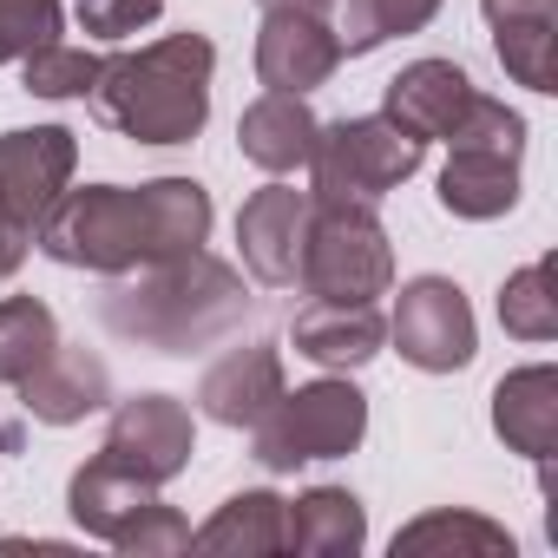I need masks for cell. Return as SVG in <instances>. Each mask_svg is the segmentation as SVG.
<instances>
[{
    "label": "cell",
    "mask_w": 558,
    "mask_h": 558,
    "mask_svg": "<svg viewBox=\"0 0 558 558\" xmlns=\"http://www.w3.org/2000/svg\"><path fill=\"white\" fill-rule=\"evenodd\" d=\"M310 8L329 21L342 53H375L395 34H421L440 14V0H310Z\"/></svg>",
    "instance_id": "7402d4cb"
},
{
    "label": "cell",
    "mask_w": 558,
    "mask_h": 558,
    "mask_svg": "<svg viewBox=\"0 0 558 558\" xmlns=\"http://www.w3.org/2000/svg\"><path fill=\"white\" fill-rule=\"evenodd\" d=\"M60 40V0H0V66Z\"/></svg>",
    "instance_id": "83f0119b"
},
{
    "label": "cell",
    "mask_w": 558,
    "mask_h": 558,
    "mask_svg": "<svg viewBox=\"0 0 558 558\" xmlns=\"http://www.w3.org/2000/svg\"><path fill=\"white\" fill-rule=\"evenodd\" d=\"M236 145H243V158L250 165H263V171H296V165H310V145H316V112L296 99V93H263L243 119H236Z\"/></svg>",
    "instance_id": "d6986e66"
},
{
    "label": "cell",
    "mask_w": 558,
    "mask_h": 558,
    "mask_svg": "<svg viewBox=\"0 0 558 558\" xmlns=\"http://www.w3.org/2000/svg\"><path fill=\"white\" fill-rule=\"evenodd\" d=\"M466 99H473L466 66H453V60H414V66H401V73L388 80L381 112H388L408 138L434 145V138H447V132H453V119L466 112Z\"/></svg>",
    "instance_id": "5bb4252c"
},
{
    "label": "cell",
    "mask_w": 558,
    "mask_h": 558,
    "mask_svg": "<svg viewBox=\"0 0 558 558\" xmlns=\"http://www.w3.org/2000/svg\"><path fill=\"white\" fill-rule=\"evenodd\" d=\"M210 66H217V47L204 34H165L138 53L106 60L86 99L99 125L138 145H191L210 119Z\"/></svg>",
    "instance_id": "3957f363"
},
{
    "label": "cell",
    "mask_w": 558,
    "mask_h": 558,
    "mask_svg": "<svg viewBox=\"0 0 558 558\" xmlns=\"http://www.w3.org/2000/svg\"><path fill=\"white\" fill-rule=\"evenodd\" d=\"M493 427H499V440L512 453H525V460L545 466L551 447H558V368L532 362V368L506 375L499 395H493Z\"/></svg>",
    "instance_id": "ac0fdd59"
},
{
    "label": "cell",
    "mask_w": 558,
    "mask_h": 558,
    "mask_svg": "<svg viewBox=\"0 0 558 558\" xmlns=\"http://www.w3.org/2000/svg\"><path fill=\"white\" fill-rule=\"evenodd\" d=\"M499 323L506 336L519 342H551L558 336V290H551V256L525 263L506 276V290H499Z\"/></svg>",
    "instance_id": "484cf974"
},
{
    "label": "cell",
    "mask_w": 558,
    "mask_h": 558,
    "mask_svg": "<svg viewBox=\"0 0 558 558\" xmlns=\"http://www.w3.org/2000/svg\"><path fill=\"white\" fill-rule=\"evenodd\" d=\"M21 66H27V93H40V99H86L106 60L86 53V47H60V40H53V47L27 53Z\"/></svg>",
    "instance_id": "4316f807"
},
{
    "label": "cell",
    "mask_w": 558,
    "mask_h": 558,
    "mask_svg": "<svg viewBox=\"0 0 558 558\" xmlns=\"http://www.w3.org/2000/svg\"><path fill=\"white\" fill-rule=\"evenodd\" d=\"M21 401H27V414H34V421L66 427V421H86V414H99V408L112 401V375H106V362H99V355H86V349L60 342V349H53V355L21 381Z\"/></svg>",
    "instance_id": "2e32d148"
},
{
    "label": "cell",
    "mask_w": 558,
    "mask_h": 558,
    "mask_svg": "<svg viewBox=\"0 0 558 558\" xmlns=\"http://www.w3.org/2000/svg\"><path fill=\"white\" fill-rule=\"evenodd\" d=\"M210 236V191L197 178H158V184H86L60 191L47 217L34 223V243L66 269L125 276L165 256H184Z\"/></svg>",
    "instance_id": "6da1fadb"
},
{
    "label": "cell",
    "mask_w": 558,
    "mask_h": 558,
    "mask_svg": "<svg viewBox=\"0 0 558 558\" xmlns=\"http://www.w3.org/2000/svg\"><path fill=\"white\" fill-rule=\"evenodd\" d=\"M296 355H310L316 368H362L381 355L388 342V323L375 303H310L290 329Z\"/></svg>",
    "instance_id": "e0dca14e"
},
{
    "label": "cell",
    "mask_w": 558,
    "mask_h": 558,
    "mask_svg": "<svg viewBox=\"0 0 558 558\" xmlns=\"http://www.w3.org/2000/svg\"><path fill=\"white\" fill-rule=\"evenodd\" d=\"M80 165V145L66 125H27V132H0V217L21 236H34V223L47 217V204L66 191Z\"/></svg>",
    "instance_id": "9c48e42d"
},
{
    "label": "cell",
    "mask_w": 558,
    "mask_h": 558,
    "mask_svg": "<svg viewBox=\"0 0 558 558\" xmlns=\"http://www.w3.org/2000/svg\"><path fill=\"white\" fill-rule=\"evenodd\" d=\"M368 434V395L349 381H310V388H283L276 408L250 427V453L269 473H290L310 460H342L355 453Z\"/></svg>",
    "instance_id": "8992f818"
},
{
    "label": "cell",
    "mask_w": 558,
    "mask_h": 558,
    "mask_svg": "<svg viewBox=\"0 0 558 558\" xmlns=\"http://www.w3.org/2000/svg\"><path fill=\"white\" fill-rule=\"evenodd\" d=\"M296 283L316 303H375V296H388V283H395V250H388V230H381L375 204L316 197Z\"/></svg>",
    "instance_id": "5b68a950"
},
{
    "label": "cell",
    "mask_w": 558,
    "mask_h": 558,
    "mask_svg": "<svg viewBox=\"0 0 558 558\" xmlns=\"http://www.w3.org/2000/svg\"><path fill=\"white\" fill-rule=\"evenodd\" d=\"M414 558V551H480V558H512V532L506 525H493V519H480V512H427V519H414V525H401L395 532V558Z\"/></svg>",
    "instance_id": "d4e9b609"
},
{
    "label": "cell",
    "mask_w": 558,
    "mask_h": 558,
    "mask_svg": "<svg viewBox=\"0 0 558 558\" xmlns=\"http://www.w3.org/2000/svg\"><path fill=\"white\" fill-rule=\"evenodd\" d=\"M112 545H119V551H138V558H151V551H191V525H184L165 499H151Z\"/></svg>",
    "instance_id": "f1b7e54d"
},
{
    "label": "cell",
    "mask_w": 558,
    "mask_h": 558,
    "mask_svg": "<svg viewBox=\"0 0 558 558\" xmlns=\"http://www.w3.org/2000/svg\"><path fill=\"white\" fill-rule=\"evenodd\" d=\"M263 8H310V0H263Z\"/></svg>",
    "instance_id": "d6a6232c"
},
{
    "label": "cell",
    "mask_w": 558,
    "mask_h": 558,
    "mask_svg": "<svg viewBox=\"0 0 558 558\" xmlns=\"http://www.w3.org/2000/svg\"><path fill=\"white\" fill-rule=\"evenodd\" d=\"M165 14V0H80V27L99 40H125Z\"/></svg>",
    "instance_id": "f546056e"
},
{
    "label": "cell",
    "mask_w": 558,
    "mask_h": 558,
    "mask_svg": "<svg viewBox=\"0 0 558 558\" xmlns=\"http://www.w3.org/2000/svg\"><path fill=\"white\" fill-rule=\"evenodd\" d=\"M250 296H243V276L204 250L145 263L112 276V290L99 296V323L125 342H145L158 355H191L210 349L223 336H236L250 323Z\"/></svg>",
    "instance_id": "7a4b0ae2"
},
{
    "label": "cell",
    "mask_w": 558,
    "mask_h": 558,
    "mask_svg": "<svg viewBox=\"0 0 558 558\" xmlns=\"http://www.w3.org/2000/svg\"><path fill=\"white\" fill-rule=\"evenodd\" d=\"M99 453L112 466H125L132 480H145V486L178 480L191 466V414H184V401H171V395H132V401H119Z\"/></svg>",
    "instance_id": "30bf717a"
},
{
    "label": "cell",
    "mask_w": 558,
    "mask_h": 558,
    "mask_svg": "<svg viewBox=\"0 0 558 558\" xmlns=\"http://www.w3.org/2000/svg\"><path fill=\"white\" fill-rule=\"evenodd\" d=\"M453 158L440 171V210L466 217V223H486V217H506L519 204V158H525V119L486 93L466 99V112L453 119L447 132Z\"/></svg>",
    "instance_id": "277c9868"
},
{
    "label": "cell",
    "mask_w": 558,
    "mask_h": 558,
    "mask_svg": "<svg viewBox=\"0 0 558 558\" xmlns=\"http://www.w3.org/2000/svg\"><path fill=\"white\" fill-rule=\"evenodd\" d=\"M191 545H197V551H250V558L283 551V499L263 493V486H256V493H236V499L217 506L210 525L191 532Z\"/></svg>",
    "instance_id": "603a6c76"
},
{
    "label": "cell",
    "mask_w": 558,
    "mask_h": 558,
    "mask_svg": "<svg viewBox=\"0 0 558 558\" xmlns=\"http://www.w3.org/2000/svg\"><path fill=\"white\" fill-rule=\"evenodd\" d=\"M276 395H283V362H276V349L250 342V349H230L223 362L204 368L197 381V408L217 421V427H256Z\"/></svg>",
    "instance_id": "9a60e30c"
},
{
    "label": "cell",
    "mask_w": 558,
    "mask_h": 558,
    "mask_svg": "<svg viewBox=\"0 0 558 558\" xmlns=\"http://www.w3.org/2000/svg\"><path fill=\"white\" fill-rule=\"evenodd\" d=\"M427 145L408 138L388 112L375 119H336V125H316V145H310V191L316 197H349V204H381L395 184H408L421 171Z\"/></svg>",
    "instance_id": "52a82bcc"
},
{
    "label": "cell",
    "mask_w": 558,
    "mask_h": 558,
    "mask_svg": "<svg viewBox=\"0 0 558 558\" xmlns=\"http://www.w3.org/2000/svg\"><path fill=\"white\" fill-rule=\"evenodd\" d=\"M310 210L316 197L296 184H263L243 210H236V243L256 283L269 290H290L296 269H303V236H310Z\"/></svg>",
    "instance_id": "7c38bea8"
},
{
    "label": "cell",
    "mask_w": 558,
    "mask_h": 558,
    "mask_svg": "<svg viewBox=\"0 0 558 558\" xmlns=\"http://www.w3.org/2000/svg\"><path fill=\"white\" fill-rule=\"evenodd\" d=\"M60 349V323L40 296H8L0 303V388H21L47 355Z\"/></svg>",
    "instance_id": "cb8c5ba5"
},
{
    "label": "cell",
    "mask_w": 558,
    "mask_h": 558,
    "mask_svg": "<svg viewBox=\"0 0 558 558\" xmlns=\"http://www.w3.org/2000/svg\"><path fill=\"white\" fill-rule=\"evenodd\" d=\"M368 512L349 486H310L303 499H283V551H362Z\"/></svg>",
    "instance_id": "ffe728a7"
},
{
    "label": "cell",
    "mask_w": 558,
    "mask_h": 558,
    "mask_svg": "<svg viewBox=\"0 0 558 558\" xmlns=\"http://www.w3.org/2000/svg\"><path fill=\"white\" fill-rule=\"evenodd\" d=\"M21 440H27V427H21V421H0V460L21 453Z\"/></svg>",
    "instance_id": "1f68e13d"
},
{
    "label": "cell",
    "mask_w": 558,
    "mask_h": 558,
    "mask_svg": "<svg viewBox=\"0 0 558 558\" xmlns=\"http://www.w3.org/2000/svg\"><path fill=\"white\" fill-rule=\"evenodd\" d=\"M401 362L427 368V375H453L473 362L480 349V329H473V310L460 296V283H447V276H414V283L401 290L395 303V323H388Z\"/></svg>",
    "instance_id": "ba28073f"
},
{
    "label": "cell",
    "mask_w": 558,
    "mask_h": 558,
    "mask_svg": "<svg viewBox=\"0 0 558 558\" xmlns=\"http://www.w3.org/2000/svg\"><path fill=\"white\" fill-rule=\"evenodd\" d=\"M499 66L532 86V93H558V0H480Z\"/></svg>",
    "instance_id": "4fadbf2b"
},
{
    "label": "cell",
    "mask_w": 558,
    "mask_h": 558,
    "mask_svg": "<svg viewBox=\"0 0 558 558\" xmlns=\"http://www.w3.org/2000/svg\"><path fill=\"white\" fill-rule=\"evenodd\" d=\"M342 66V47L329 34V21L316 8H263V34H256V80L269 93H296L310 99L316 86H329Z\"/></svg>",
    "instance_id": "8fae6325"
},
{
    "label": "cell",
    "mask_w": 558,
    "mask_h": 558,
    "mask_svg": "<svg viewBox=\"0 0 558 558\" xmlns=\"http://www.w3.org/2000/svg\"><path fill=\"white\" fill-rule=\"evenodd\" d=\"M158 499V486H145V480H132L125 466H112L106 453H93L80 473H73V486H66V506H73V519L93 532V538H119L145 506Z\"/></svg>",
    "instance_id": "44dd1931"
},
{
    "label": "cell",
    "mask_w": 558,
    "mask_h": 558,
    "mask_svg": "<svg viewBox=\"0 0 558 558\" xmlns=\"http://www.w3.org/2000/svg\"><path fill=\"white\" fill-rule=\"evenodd\" d=\"M21 256H27V236H21L8 217H0V276H14V269H21Z\"/></svg>",
    "instance_id": "4dcf8cb0"
}]
</instances>
